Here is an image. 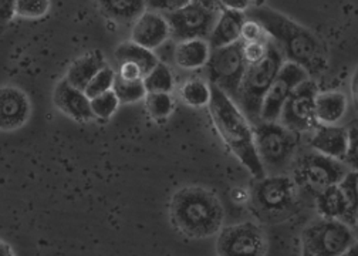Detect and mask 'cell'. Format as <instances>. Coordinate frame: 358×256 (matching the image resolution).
I'll use <instances>...</instances> for the list:
<instances>
[{
	"mask_svg": "<svg viewBox=\"0 0 358 256\" xmlns=\"http://www.w3.org/2000/svg\"><path fill=\"white\" fill-rule=\"evenodd\" d=\"M245 17L259 23L289 63L300 66L308 76L326 69L327 56L322 41L308 29L267 5L252 3Z\"/></svg>",
	"mask_w": 358,
	"mask_h": 256,
	"instance_id": "cell-1",
	"label": "cell"
},
{
	"mask_svg": "<svg viewBox=\"0 0 358 256\" xmlns=\"http://www.w3.org/2000/svg\"><path fill=\"white\" fill-rule=\"evenodd\" d=\"M208 106L212 121L222 140L256 180L264 178L266 171L255 150L252 127L238 106L213 85H210V100Z\"/></svg>",
	"mask_w": 358,
	"mask_h": 256,
	"instance_id": "cell-2",
	"label": "cell"
},
{
	"mask_svg": "<svg viewBox=\"0 0 358 256\" xmlns=\"http://www.w3.org/2000/svg\"><path fill=\"white\" fill-rule=\"evenodd\" d=\"M175 227L189 238L215 235L223 222V208L219 199L201 187L179 190L171 202Z\"/></svg>",
	"mask_w": 358,
	"mask_h": 256,
	"instance_id": "cell-3",
	"label": "cell"
},
{
	"mask_svg": "<svg viewBox=\"0 0 358 256\" xmlns=\"http://www.w3.org/2000/svg\"><path fill=\"white\" fill-rule=\"evenodd\" d=\"M285 63L283 55L275 43L268 38L266 43L264 57L255 64L246 67L235 104L249 122L260 121V110L266 93L279 74Z\"/></svg>",
	"mask_w": 358,
	"mask_h": 256,
	"instance_id": "cell-4",
	"label": "cell"
},
{
	"mask_svg": "<svg viewBox=\"0 0 358 256\" xmlns=\"http://www.w3.org/2000/svg\"><path fill=\"white\" fill-rule=\"evenodd\" d=\"M219 15V2H188L182 9L162 16L168 23L169 37L181 43L209 38Z\"/></svg>",
	"mask_w": 358,
	"mask_h": 256,
	"instance_id": "cell-5",
	"label": "cell"
},
{
	"mask_svg": "<svg viewBox=\"0 0 358 256\" xmlns=\"http://www.w3.org/2000/svg\"><path fill=\"white\" fill-rule=\"evenodd\" d=\"M252 133L255 150L263 169L280 171L289 165L297 143L294 133L286 130L278 121H259L253 125Z\"/></svg>",
	"mask_w": 358,
	"mask_h": 256,
	"instance_id": "cell-6",
	"label": "cell"
},
{
	"mask_svg": "<svg viewBox=\"0 0 358 256\" xmlns=\"http://www.w3.org/2000/svg\"><path fill=\"white\" fill-rule=\"evenodd\" d=\"M243 41L239 40L234 45L210 50L206 66L209 85L225 93L234 103L236 100L242 78L248 64L245 63Z\"/></svg>",
	"mask_w": 358,
	"mask_h": 256,
	"instance_id": "cell-7",
	"label": "cell"
},
{
	"mask_svg": "<svg viewBox=\"0 0 358 256\" xmlns=\"http://www.w3.org/2000/svg\"><path fill=\"white\" fill-rule=\"evenodd\" d=\"M303 249L311 256H343L355 238L350 227L338 220H317L311 222L301 235Z\"/></svg>",
	"mask_w": 358,
	"mask_h": 256,
	"instance_id": "cell-8",
	"label": "cell"
},
{
	"mask_svg": "<svg viewBox=\"0 0 358 256\" xmlns=\"http://www.w3.org/2000/svg\"><path fill=\"white\" fill-rule=\"evenodd\" d=\"M347 173L348 169L344 162L319 152H311L300 159L296 176L300 187L317 195L329 187L338 185Z\"/></svg>",
	"mask_w": 358,
	"mask_h": 256,
	"instance_id": "cell-9",
	"label": "cell"
},
{
	"mask_svg": "<svg viewBox=\"0 0 358 256\" xmlns=\"http://www.w3.org/2000/svg\"><path fill=\"white\" fill-rule=\"evenodd\" d=\"M317 84L307 78L300 83L286 100L279 124L292 133H304L317 127L315 115V100L317 96Z\"/></svg>",
	"mask_w": 358,
	"mask_h": 256,
	"instance_id": "cell-10",
	"label": "cell"
},
{
	"mask_svg": "<svg viewBox=\"0 0 358 256\" xmlns=\"http://www.w3.org/2000/svg\"><path fill=\"white\" fill-rule=\"evenodd\" d=\"M216 249L219 256H266L267 245L266 236L257 225L243 222L223 228Z\"/></svg>",
	"mask_w": 358,
	"mask_h": 256,
	"instance_id": "cell-11",
	"label": "cell"
},
{
	"mask_svg": "<svg viewBox=\"0 0 358 256\" xmlns=\"http://www.w3.org/2000/svg\"><path fill=\"white\" fill-rule=\"evenodd\" d=\"M308 78V74L297 64L285 62L271 89L266 93L260 110V121L276 122L280 117L282 108L300 83Z\"/></svg>",
	"mask_w": 358,
	"mask_h": 256,
	"instance_id": "cell-12",
	"label": "cell"
},
{
	"mask_svg": "<svg viewBox=\"0 0 358 256\" xmlns=\"http://www.w3.org/2000/svg\"><path fill=\"white\" fill-rule=\"evenodd\" d=\"M293 201L294 183L289 177H264L253 187V202L263 215H280L292 208Z\"/></svg>",
	"mask_w": 358,
	"mask_h": 256,
	"instance_id": "cell-13",
	"label": "cell"
},
{
	"mask_svg": "<svg viewBox=\"0 0 358 256\" xmlns=\"http://www.w3.org/2000/svg\"><path fill=\"white\" fill-rule=\"evenodd\" d=\"M169 37V27L162 15L145 10L132 27L131 41L150 52L161 48Z\"/></svg>",
	"mask_w": 358,
	"mask_h": 256,
	"instance_id": "cell-14",
	"label": "cell"
},
{
	"mask_svg": "<svg viewBox=\"0 0 358 256\" xmlns=\"http://www.w3.org/2000/svg\"><path fill=\"white\" fill-rule=\"evenodd\" d=\"M29 115L30 103L22 90L0 87V130H16L27 121Z\"/></svg>",
	"mask_w": 358,
	"mask_h": 256,
	"instance_id": "cell-15",
	"label": "cell"
},
{
	"mask_svg": "<svg viewBox=\"0 0 358 256\" xmlns=\"http://www.w3.org/2000/svg\"><path fill=\"white\" fill-rule=\"evenodd\" d=\"M320 215L326 220H338L347 227L357 224V209L351 208L337 185L329 187L316 195Z\"/></svg>",
	"mask_w": 358,
	"mask_h": 256,
	"instance_id": "cell-16",
	"label": "cell"
},
{
	"mask_svg": "<svg viewBox=\"0 0 358 256\" xmlns=\"http://www.w3.org/2000/svg\"><path fill=\"white\" fill-rule=\"evenodd\" d=\"M220 3V2H219ZM246 17L243 12H236L227 9L220 3L219 19L208 38V45L210 50L225 48L241 40V30Z\"/></svg>",
	"mask_w": 358,
	"mask_h": 256,
	"instance_id": "cell-17",
	"label": "cell"
},
{
	"mask_svg": "<svg viewBox=\"0 0 358 256\" xmlns=\"http://www.w3.org/2000/svg\"><path fill=\"white\" fill-rule=\"evenodd\" d=\"M310 145L316 152L343 162L348 145L347 130L337 125H322L310 138Z\"/></svg>",
	"mask_w": 358,
	"mask_h": 256,
	"instance_id": "cell-18",
	"label": "cell"
},
{
	"mask_svg": "<svg viewBox=\"0 0 358 256\" xmlns=\"http://www.w3.org/2000/svg\"><path fill=\"white\" fill-rule=\"evenodd\" d=\"M55 104L69 117L77 120V121H88L94 118L92 113V106H90V100L87 96L71 87V85L63 80L57 84L55 90Z\"/></svg>",
	"mask_w": 358,
	"mask_h": 256,
	"instance_id": "cell-19",
	"label": "cell"
},
{
	"mask_svg": "<svg viewBox=\"0 0 358 256\" xmlns=\"http://www.w3.org/2000/svg\"><path fill=\"white\" fill-rule=\"evenodd\" d=\"M107 66V62L101 52L93 50L78 57L69 69L67 77L64 78L71 87L84 93L88 83L93 80V77Z\"/></svg>",
	"mask_w": 358,
	"mask_h": 256,
	"instance_id": "cell-20",
	"label": "cell"
},
{
	"mask_svg": "<svg viewBox=\"0 0 358 256\" xmlns=\"http://www.w3.org/2000/svg\"><path fill=\"white\" fill-rule=\"evenodd\" d=\"M210 48L206 40L181 41L173 48V62L185 70L203 67L208 63Z\"/></svg>",
	"mask_w": 358,
	"mask_h": 256,
	"instance_id": "cell-21",
	"label": "cell"
},
{
	"mask_svg": "<svg viewBox=\"0 0 358 256\" xmlns=\"http://www.w3.org/2000/svg\"><path fill=\"white\" fill-rule=\"evenodd\" d=\"M347 97L338 92L317 93L315 100L316 121L323 125H336L345 114Z\"/></svg>",
	"mask_w": 358,
	"mask_h": 256,
	"instance_id": "cell-22",
	"label": "cell"
},
{
	"mask_svg": "<svg viewBox=\"0 0 358 256\" xmlns=\"http://www.w3.org/2000/svg\"><path fill=\"white\" fill-rule=\"evenodd\" d=\"M115 59L118 64H132L136 66L141 74L143 78L159 63L155 53L134 45L132 41H125L120 45L115 50Z\"/></svg>",
	"mask_w": 358,
	"mask_h": 256,
	"instance_id": "cell-23",
	"label": "cell"
},
{
	"mask_svg": "<svg viewBox=\"0 0 358 256\" xmlns=\"http://www.w3.org/2000/svg\"><path fill=\"white\" fill-rule=\"evenodd\" d=\"M145 2H101L103 13L117 22H132L137 20L147 9Z\"/></svg>",
	"mask_w": 358,
	"mask_h": 256,
	"instance_id": "cell-24",
	"label": "cell"
},
{
	"mask_svg": "<svg viewBox=\"0 0 358 256\" xmlns=\"http://www.w3.org/2000/svg\"><path fill=\"white\" fill-rule=\"evenodd\" d=\"M144 89L147 94L151 93H166L173 87V77L168 66L162 62H159L144 78H143Z\"/></svg>",
	"mask_w": 358,
	"mask_h": 256,
	"instance_id": "cell-25",
	"label": "cell"
},
{
	"mask_svg": "<svg viewBox=\"0 0 358 256\" xmlns=\"http://www.w3.org/2000/svg\"><path fill=\"white\" fill-rule=\"evenodd\" d=\"M113 92L120 103H136L147 96L143 80H124L115 74Z\"/></svg>",
	"mask_w": 358,
	"mask_h": 256,
	"instance_id": "cell-26",
	"label": "cell"
},
{
	"mask_svg": "<svg viewBox=\"0 0 358 256\" xmlns=\"http://www.w3.org/2000/svg\"><path fill=\"white\" fill-rule=\"evenodd\" d=\"M182 99L192 107H203L209 104L210 100V85L202 80L194 78L184 84L181 90Z\"/></svg>",
	"mask_w": 358,
	"mask_h": 256,
	"instance_id": "cell-27",
	"label": "cell"
},
{
	"mask_svg": "<svg viewBox=\"0 0 358 256\" xmlns=\"http://www.w3.org/2000/svg\"><path fill=\"white\" fill-rule=\"evenodd\" d=\"M114 80H115V71L107 64L93 77L92 81L88 83V85L84 90V94L87 96L88 100H92L97 96H101V94L113 90Z\"/></svg>",
	"mask_w": 358,
	"mask_h": 256,
	"instance_id": "cell-28",
	"label": "cell"
},
{
	"mask_svg": "<svg viewBox=\"0 0 358 256\" xmlns=\"http://www.w3.org/2000/svg\"><path fill=\"white\" fill-rule=\"evenodd\" d=\"M145 104L148 113L157 118V120H164L166 118L173 108L172 99L166 93H151L145 96Z\"/></svg>",
	"mask_w": 358,
	"mask_h": 256,
	"instance_id": "cell-29",
	"label": "cell"
},
{
	"mask_svg": "<svg viewBox=\"0 0 358 256\" xmlns=\"http://www.w3.org/2000/svg\"><path fill=\"white\" fill-rule=\"evenodd\" d=\"M118 104H120V101L115 97L113 90L90 100V106H92L93 115L97 118H101V120H108L117 110Z\"/></svg>",
	"mask_w": 358,
	"mask_h": 256,
	"instance_id": "cell-30",
	"label": "cell"
},
{
	"mask_svg": "<svg viewBox=\"0 0 358 256\" xmlns=\"http://www.w3.org/2000/svg\"><path fill=\"white\" fill-rule=\"evenodd\" d=\"M49 9L50 3L44 2V0H22V2H16V15L22 17H41L49 12Z\"/></svg>",
	"mask_w": 358,
	"mask_h": 256,
	"instance_id": "cell-31",
	"label": "cell"
},
{
	"mask_svg": "<svg viewBox=\"0 0 358 256\" xmlns=\"http://www.w3.org/2000/svg\"><path fill=\"white\" fill-rule=\"evenodd\" d=\"M241 40L243 43H263V45H266L268 36L259 23L246 19L241 30Z\"/></svg>",
	"mask_w": 358,
	"mask_h": 256,
	"instance_id": "cell-32",
	"label": "cell"
},
{
	"mask_svg": "<svg viewBox=\"0 0 358 256\" xmlns=\"http://www.w3.org/2000/svg\"><path fill=\"white\" fill-rule=\"evenodd\" d=\"M351 208L357 209V171H348L337 185Z\"/></svg>",
	"mask_w": 358,
	"mask_h": 256,
	"instance_id": "cell-33",
	"label": "cell"
},
{
	"mask_svg": "<svg viewBox=\"0 0 358 256\" xmlns=\"http://www.w3.org/2000/svg\"><path fill=\"white\" fill-rule=\"evenodd\" d=\"M242 53L248 66L259 63L266 55V45L263 43H243Z\"/></svg>",
	"mask_w": 358,
	"mask_h": 256,
	"instance_id": "cell-34",
	"label": "cell"
},
{
	"mask_svg": "<svg viewBox=\"0 0 358 256\" xmlns=\"http://www.w3.org/2000/svg\"><path fill=\"white\" fill-rule=\"evenodd\" d=\"M348 134V145H347V154L345 161L350 164L352 171H357V120L351 122L350 128L347 130Z\"/></svg>",
	"mask_w": 358,
	"mask_h": 256,
	"instance_id": "cell-35",
	"label": "cell"
},
{
	"mask_svg": "<svg viewBox=\"0 0 358 256\" xmlns=\"http://www.w3.org/2000/svg\"><path fill=\"white\" fill-rule=\"evenodd\" d=\"M16 15V2L0 0V26L9 23Z\"/></svg>",
	"mask_w": 358,
	"mask_h": 256,
	"instance_id": "cell-36",
	"label": "cell"
},
{
	"mask_svg": "<svg viewBox=\"0 0 358 256\" xmlns=\"http://www.w3.org/2000/svg\"><path fill=\"white\" fill-rule=\"evenodd\" d=\"M220 3L227 9L236 10V12H245L252 5V2H220Z\"/></svg>",
	"mask_w": 358,
	"mask_h": 256,
	"instance_id": "cell-37",
	"label": "cell"
},
{
	"mask_svg": "<svg viewBox=\"0 0 358 256\" xmlns=\"http://www.w3.org/2000/svg\"><path fill=\"white\" fill-rule=\"evenodd\" d=\"M0 256H16L13 253L12 248L6 242H3L2 239H0Z\"/></svg>",
	"mask_w": 358,
	"mask_h": 256,
	"instance_id": "cell-38",
	"label": "cell"
},
{
	"mask_svg": "<svg viewBox=\"0 0 358 256\" xmlns=\"http://www.w3.org/2000/svg\"><path fill=\"white\" fill-rule=\"evenodd\" d=\"M343 256H357V245H352Z\"/></svg>",
	"mask_w": 358,
	"mask_h": 256,
	"instance_id": "cell-39",
	"label": "cell"
},
{
	"mask_svg": "<svg viewBox=\"0 0 358 256\" xmlns=\"http://www.w3.org/2000/svg\"><path fill=\"white\" fill-rule=\"evenodd\" d=\"M352 96L354 99L357 97V73L354 74V78H352Z\"/></svg>",
	"mask_w": 358,
	"mask_h": 256,
	"instance_id": "cell-40",
	"label": "cell"
},
{
	"mask_svg": "<svg viewBox=\"0 0 358 256\" xmlns=\"http://www.w3.org/2000/svg\"><path fill=\"white\" fill-rule=\"evenodd\" d=\"M301 256H311V255H310L307 250H304V249H303V252H301Z\"/></svg>",
	"mask_w": 358,
	"mask_h": 256,
	"instance_id": "cell-41",
	"label": "cell"
}]
</instances>
